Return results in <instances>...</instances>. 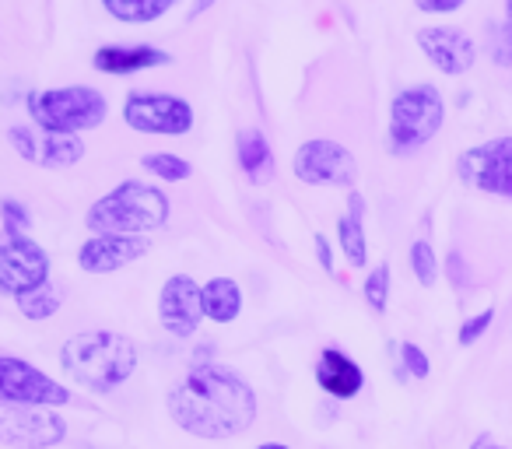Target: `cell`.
Wrapping results in <instances>:
<instances>
[{"label":"cell","mask_w":512,"mask_h":449,"mask_svg":"<svg viewBox=\"0 0 512 449\" xmlns=\"http://www.w3.org/2000/svg\"><path fill=\"white\" fill-rule=\"evenodd\" d=\"M362 292H365V302H369L376 313H386V302H390V264L372 267Z\"/></svg>","instance_id":"cell-24"},{"label":"cell","mask_w":512,"mask_h":449,"mask_svg":"<svg viewBox=\"0 0 512 449\" xmlns=\"http://www.w3.org/2000/svg\"><path fill=\"white\" fill-rule=\"evenodd\" d=\"M256 449H292V446H285V442H264V446H256Z\"/></svg>","instance_id":"cell-34"},{"label":"cell","mask_w":512,"mask_h":449,"mask_svg":"<svg viewBox=\"0 0 512 449\" xmlns=\"http://www.w3.org/2000/svg\"><path fill=\"white\" fill-rule=\"evenodd\" d=\"M242 313V292L232 278H211L204 285V316L214 323H232Z\"/></svg>","instance_id":"cell-19"},{"label":"cell","mask_w":512,"mask_h":449,"mask_svg":"<svg viewBox=\"0 0 512 449\" xmlns=\"http://www.w3.org/2000/svg\"><path fill=\"white\" fill-rule=\"evenodd\" d=\"M29 116L43 134H85V130L102 127L109 113V102L102 92L88 85H67V88H32L25 95Z\"/></svg>","instance_id":"cell-4"},{"label":"cell","mask_w":512,"mask_h":449,"mask_svg":"<svg viewBox=\"0 0 512 449\" xmlns=\"http://www.w3.org/2000/svg\"><path fill=\"white\" fill-rule=\"evenodd\" d=\"M456 172L474 190L512 200V137H495L488 144L467 148L456 162Z\"/></svg>","instance_id":"cell-11"},{"label":"cell","mask_w":512,"mask_h":449,"mask_svg":"<svg viewBox=\"0 0 512 449\" xmlns=\"http://www.w3.org/2000/svg\"><path fill=\"white\" fill-rule=\"evenodd\" d=\"M418 46L442 74L456 78V74H467L477 60V46L474 39L463 29L453 25H432V29H418Z\"/></svg>","instance_id":"cell-13"},{"label":"cell","mask_w":512,"mask_h":449,"mask_svg":"<svg viewBox=\"0 0 512 449\" xmlns=\"http://www.w3.org/2000/svg\"><path fill=\"white\" fill-rule=\"evenodd\" d=\"M169 418L197 439H235L256 421V393L218 362L193 365L165 397Z\"/></svg>","instance_id":"cell-1"},{"label":"cell","mask_w":512,"mask_h":449,"mask_svg":"<svg viewBox=\"0 0 512 449\" xmlns=\"http://www.w3.org/2000/svg\"><path fill=\"white\" fill-rule=\"evenodd\" d=\"M169 197L158 186L141 179H123L120 186L99 197L85 214V225L95 236H148L169 225Z\"/></svg>","instance_id":"cell-3"},{"label":"cell","mask_w":512,"mask_h":449,"mask_svg":"<svg viewBox=\"0 0 512 449\" xmlns=\"http://www.w3.org/2000/svg\"><path fill=\"white\" fill-rule=\"evenodd\" d=\"M316 383H320V390L327 393V397L355 400L365 386V372L351 355H344V351H337V348H327L320 355V362H316Z\"/></svg>","instance_id":"cell-15"},{"label":"cell","mask_w":512,"mask_h":449,"mask_svg":"<svg viewBox=\"0 0 512 449\" xmlns=\"http://www.w3.org/2000/svg\"><path fill=\"white\" fill-rule=\"evenodd\" d=\"M400 358H404L407 372H411L414 379H425L428 372H432V365H428V355L418 348V344H400Z\"/></svg>","instance_id":"cell-28"},{"label":"cell","mask_w":512,"mask_h":449,"mask_svg":"<svg viewBox=\"0 0 512 449\" xmlns=\"http://www.w3.org/2000/svg\"><path fill=\"white\" fill-rule=\"evenodd\" d=\"M442 120H446V102H442L435 85H411L397 92L390 106V144L393 155H414L421 151L435 134H439Z\"/></svg>","instance_id":"cell-5"},{"label":"cell","mask_w":512,"mask_h":449,"mask_svg":"<svg viewBox=\"0 0 512 449\" xmlns=\"http://www.w3.org/2000/svg\"><path fill=\"white\" fill-rule=\"evenodd\" d=\"M109 18L123 25H148L172 11V0H106L102 4Z\"/></svg>","instance_id":"cell-21"},{"label":"cell","mask_w":512,"mask_h":449,"mask_svg":"<svg viewBox=\"0 0 512 449\" xmlns=\"http://www.w3.org/2000/svg\"><path fill=\"white\" fill-rule=\"evenodd\" d=\"M491 320H495V309H484V313H477L474 320L463 323V327H460V344H463V348H467V344H474L477 337L491 327Z\"/></svg>","instance_id":"cell-29"},{"label":"cell","mask_w":512,"mask_h":449,"mask_svg":"<svg viewBox=\"0 0 512 449\" xmlns=\"http://www.w3.org/2000/svg\"><path fill=\"white\" fill-rule=\"evenodd\" d=\"M60 365L78 386L92 393H113L137 369V344L113 330H85L67 337L60 348Z\"/></svg>","instance_id":"cell-2"},{"label":"cell","mask_w":512,"mask_h":449,"mask_svg":"<svg viewBox=\"0 0 512 449\" xmlns=\"http://www.w3.org/2000/svg\"><path fill=\"white\" fill-rule=\"evenodd\" d=\"M158 320L172 337H193L200 330L204 316V285L190 278V274H172L162 285L158 295Z\"/></svg>","instance_id":"cell-12"},{"label":"cell","mask_w":512,"mask_h":449,"mask_svg":"<svg viewBox=\"0 0 512 449\" xmlns=\"http://www.w3.org/2000/svg\"><path fill=\"white\" fill-rule=\"evenodd\" d=\"M85 158V141L71 134H43L39 137V162L43 169H67Z\"/></svg>","instance_id":"cell-20"},{"label":"cell","mask_w":512,"mask_h":449,"mask_svg":"<svg viewBox=\"0 0 512 449\" xmlns=\"http://www.w3.org/2000/svg\"><path fill=\"white\" fill-rule=\"evenodd\" d=\"M123 123L137 134H190L193 106L179 95L162 92H130L123 102Z\"/></svg>","instance_id":"cell-8"},{"label":"cell","mask_w":512,"mask_h":449,"mask_svg":"<svg viewBox=\"0 0 512 449\" xmlns=\"http://www.w3.org/2000/svg\"><path fill=\"white\" fill-rule=\"evenodd\" d=\"M0 218H4V232H8V236H29L32 214L22 200H15V197L0 200Z\"/></svg>","instance_id":"cell-26"},{"label":"cell","mask_w":512,"mask_h":449,"mask_svg":"<svg viewBox=\"0 0 512 449\" xmlns=\"http://www.w3.org/2000/svg\"><path fill=\"white\" fill-rule=\"evenodd\" d=\"M491 39H495V46H491V53H495V64L512 67V36L505 32V25L491 32Z\"/></svg>","instance_id":"cell-30"},{"label":"cell","mask_w":512,"mask_h":449,"mask_svg":"<svg viewBox=\"0 0 512 449\" xmlns=\"http://www.w3.org/2000/svg\"><path fill=\"white\" fill-rule=\"evenodd\" d=\"M8 141H11V148H15L18 155L25 158V162H39V137H36V130L15 123V127L8 130Z\"/></svg>","instance_id":"cell-27"},{"label":"cell","mask_w":512,"mask_h":449,"mask_svg":"<svg viewBox=\"0 0 512 449\" xmlns=\"http://www.w3.org/2000/svg\"><path fill=\"white\" fill-rule=\"evenodd\" d=\"M0 404L15 407H64L71 404V390L46 376L25 358L0 355Z\"/></svg>","instance_id":"cell-6"},{"label":"cell","mask_w":512,"mask_h":449,"mask_svg":"<svg viewBox=\"0 0 512 449\" xmlns=\"http://www.w3.org/2000/svg\"><path fill=\"white\" fill-rule=\"evenodd\" d=\"M235 148H239V169L246 172V179L253 186H264L274 179V151H271V141L264 137V130H242L239 141H235Z\"/></svg>","instance_id":"cell-17"},{"label":"cell","mask_w":512,"mask_h":449,"mask_svg":"<svg viewBox=\"0 0 512 449\" xmlns=\"http://www.w3.org/2000/svg\"><path fill=\"white\" fill-rule=\"evenodd\" d=\"M411 271L418 274V281L425 288H432L435 278H439V264H435V250L428 239H418V243L411 246Z\"/></svg>","instance_id":"cell-25"},{"label":"cell","mask_w":512,"mask_h":449,"mask_svg":"<svg viewBox=\"0 0 512 449\" xmlns=\"http://www.w3.org/2000/svg\"><path fill=\"white\" fill-rule=\"evenodd\" d=\"M292 172L306 186H355L358 162L341 141L313 137V141L299 144L292 158Z\"/></svg>","instance_id":"cell-9"},{"label":"cell","mask_w":512,"mask_h":449,"mask_svg":"<svg viewBox=\"0 0 512 449\" xmlns=\"http://www.w3.org/2000/svg\"><path fill=\"white\" fill-rule=\"evenodd\" d=\"M172 57L158 46H99L92 57V67L102 74H137V71H151V67H169Z\"/></svg>","instance_id":"cell-16"},{"label":"cell","mask_w":512,"mask_h":449,"mask_svg":"<svg viewBox=\"0 0 512 449\" xmlns=\"http://www.w3.org/2000/svg\"><path fill=\"white\" fill-rule=\"evenodd\" d=\"M470 449H505V446H495V442H491V435H477V442Z\"/></svg>","instance_id":"cell-33"},{"label":"cell","mask_w":512,"mask_h":449,"mask_svg":"<svg viewBox=\"0 0 512 449\" xmlns=\"http://www.w3.org/2000/svg\"><path fill=\"white\" fill-rule=\"evenodd\" d=\"M67 439V421L53 407L0 404V442L11 449H53Z\"/></svg>","instance_id":"cell-10"},{"label":"cell","mask_w":512,"mask_h":449,"mask_svg":"<svg viewBox=\"0 0 512 449\" xmlns=\"http://www.w3.org/2000/svg\"><path fill=\"white\" fill-rule=\"evenodd\" d=\"M141 169H148L155 179H165V183H186L193 176V165L179 155H165V151H151V155L141 158Z\"/></svg>","instance_id":"cell-22"},{"label":"cell","mask_w":512,"mask_h":449,"mask_svg":"<svg viewBox=\"0 0 512 449\" xmlns=\"http://www.w3.org/2000/svg\"><path fill=\"white\" fill-rule=\"evenodd\" d=\"M151 239L148 236H92L81 243L78 267L88 274H113L120 267L134 264V260L148 257Z\"/></svg>","instance_id":"cell-14"},{"label":"cell","mask_w":512,"mask_h":449,"mask_svg":"<svg viewBox=\"0 0 512 449\" xmlns=\"http://www.w3.org/2000/svg\"><path fill=\"white\" fill-rule=\"evenodd\" d=\"M18 309H22L25 320H50V316H57L60 302H64V292L53 285H43L36 288V292L22 295V299H15Z\"/></svg>","instance_id":"cell-23"},{"label":"cell","mask_w":512,"mask_h":449,"mask_svg":"<svg viewBox=\"0 0 512 449\" xmlns=\"http://www.w3.org/2000/svg\"><path fill=\"white\" fill-rule=\"evenodd\" d=\"M463 0H418V11L425 15H446V11H460Z\"/></svg>","instance_id":"cell-31"},{"label":"cell","mask_w":512,"mask_h":449,"mask_svg":"<svg viewBox=\"0 0 512 449\" xmlns=\"http://www.w3.org/2000/svg\"><path fill=\"white\" fill-rule=\"evenodd\" d=\"M316 257H320V267L327 274H334V250H330L327 236H316Z\"/></svg>","instance_id":"cell-32"},{"label":"cell","mask_w":512,"mask_h":449,"mask_svg":"<svg viewBox=\"0 0 512 449\" xmlns=\"http://www.w3.org/2000/svg\"><path fill=\"white\" fill-rule=\"evenodd\" d=\"M337 239H341V253L348 257V264L365 267L369 243H365V200L358 190L348 193V214H341L337 221Z\"/></svg>","instance_id":"cell-18"},{"label":"cell","mask_w":512,"mask_h":449,"mask_svg":"<svg viewBox=\"0 0 512 449\" xmlns=\"http://www.w3.org/2000/svg\"><path fill=\"white\" fill-rule=\"evenodd\" d=\"M50 285V253L29 236L0 239V295L22 299Z\"/></svg>","instance_id":"cell-7"},{"label":"cell","mask_w":512,"mask_h":449,"mask_svg":"<svg viewBox=\"0 0 512 449\" xmlns=\"http://www.w3.org/2000/svg\"><path fill=\"white\" fill-rule=\"evenodd\" d=\"M505 32H509V36H512V4H509V8H505Z\"/></svg>","instance_id":"cell-35"}]
</instances>
